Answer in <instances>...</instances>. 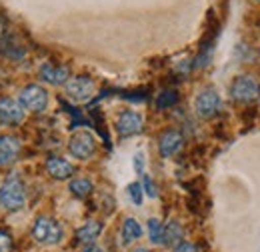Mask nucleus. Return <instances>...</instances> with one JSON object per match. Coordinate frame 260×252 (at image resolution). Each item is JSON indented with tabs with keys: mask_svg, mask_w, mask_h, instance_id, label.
Masks as SVG:
<instances>
[{
	"mask_svg": "<svg viewBox=\"0 0 260 252\" xmlns=\"http://www.w3.org/2000/svg\"><path fill=\"white\" fill-rule=\"evenodd\" d=\"M184 238V228L176 220H170L164 226V244L166 246H178Z\"/></svg>",
	"mask_w": 260,
	"mask_h": 252,
	"instance_id": "dca6fc26",
	"label": "nucleus"
},
{
	"mask_svg": "<svg viewBox=\"0 0 260 252\" xmlns=\"http://www.w3.org/2000/svg\"><path fill=\"white\" fill-rule=\"evenodd\" d=\"M176 102H178V90H174V88H166L156 96V106L158 108H172Z\"/></svg>",
	"mask_w": 260,
	"mask_h": 252,
	"instance_id": "aec40b11",
	"label": "nucleus"
},
{
	"mask_svg": "<svg viewBox=\"0 0 260 252\" xmlns=\"http://www.w3.org/2000/svg\"><path fill=\"white\" fill-rule=\"evenodd\" d=\"M194 108L198 116H202V118H212V116H216V114L220 112L222 100H220L218 92H216L212 86H208V88H202V90L198 92V96H196V100H194Z\"/></svg>",
	"mask_w": 260,
	"mask_h": 252,
	"instance_id": "39448f33",
	"label": "nucleus"
},
{
	"mask_svg": "<svg viewBox=\"0 0 260 252\" xmlns=\"http://www.w3.org/2000/svg\"><path fill=\"white\" fill-rule=\"evenodd\" d=\"M40 74V80H44L46 84H52V86H60L66 84L68 78H70V68L64 64H52V62H44L38 70Z\"/></svg>",
	"mask_w": 260,
	"mask_h": 252,
	"instance_id": "9d476101",
	"label": "nucleus"
},
{
	"mask_svg": "<svg viewBox=\"0 0 260 252\" xmlns=\"http://www.w3.org/2000/svg\"><path fill=\"white\" fill-rule=\"evenodd\" d=\"M142 184L140 182H132L128 186V196H130V200L136 204V206H140L142 204Z\"/></svg>",
	"mask_w": 260,
	"mask_h": 252,
	"instance_id": "412c9836",
	"label": "nucleus"
},
{
	"mask_svg": "<svg viewBox=\"0 0 260 252\" xmlns=\"http://www.w3.org/2000/svg\"><path fill=\"white\" fill-rule=\"evenodd\" d=\"M120 234H122V244L128 246V244H132L134 240H138L142 236V226L136 218H126L122 222V232Z\"/></svg>",
	"mask_w": 260,
	"mask_h": 252,
	"instance_id": "f3484780",
	"label": "nucleus"
},
{
	"mask_svg": "<svg viewBox=\"0 0 260 252\" xmlns=\"http://www.w3.org/2000/svg\"><path fill=\"white\" fill-rule=\"evenodd\" d=\"M132 252H150L148 248H136V250H132Z\"/></svg>",
	"mask_w": 260,
	"mask_h": 252,
	"instance_id": "c85d7f7f",
	"label": "nucleus"
},
{
	"mask_svg": "<svg viewBox=\"0 0 260 252\" xmlns=\"http://www.w3.org/2000/svg\"><path fill=\"white\" fill-rule=\"evenodd\" d=\"M26 204V188L18 174H10L0 186V206L8 212L22 210Z\"/></svg>",
	"mask_w": 260,
	"mask_h": 252,
	"instance_id": "f257e3e1",
	"label": "nucleus"
},
{
	"mask_svg": "<svg viewBox=\"0 0 260 252\" xmlns=\"http://www.w3.org/2000/svg\"><path fill=\"white\" fill-rule=\"evenodd\" d=\"M258 54H260V52H258Z\"/></svg>",
	"mask_w": 260,
	"mask_h": 252,
	"instance_id": "7c9ffc66",
	"label": "nucleus"
},
{
	"mask_svg": "<svg viewBox=\"0 0 260 252\" xmlns=\"http://www.w3.org/2000/svg\"><path fill=\"white\" fill-rule=\"evenodd\" d=\"M46 172L56 180H66L74 174V166L62 156H50L46 160Z\"/></svg>",
	"mask_w": 260,
	"mask_h": 252,
	"instance_id": "ddd939ff",
	"label": "nucleus"
},
{
	"mask_svg": "<svg viewBox=\"0 0 260 252\" xmlns=\"http://www.w3.org/2000/svg\"><path fill=\"white\" fill-rule=\"evenodd\" d=\"M144 126V118L140 112H134V110H122L116 118V132L120 136H134L142 130Z\"/></svg>",
	"mask_w": 260,
	"mask_h": 252,
	"instance_id": "1a4fd4ad",
	"label": "nucleus"
},
{
	"mask_svg": "<svg viewBox=\"0 0 260 252\" xmlns=\"http://www.w3.org/2000/svg\"><path fill=\"white\" fill-rule=\"evenodd\" d=\"M174 252H200V250H198V246L192 244V242H180V244L174 248Z\"/></svg>",
	"mask_w": 260,
	"mask_h": 252,
	"instance_id": "393cba45",
	"label": "nucleus"
},
{
	"mask_svg": "<svg viewBox=\"0 0 260 252\" xmlns=\"http://www.w3.org/2000/svg\"><path fill=\"white\" fill-rule=\"evenodd\" d=\"M256 2H260V0H256Z\"/></svg>",
	"mask_w": 260,
	"mask_h": 252,
	"instance_id": "c756f323",
	"label": "nucleus"
},
{
	"mask_svg": "<svg viewBox=\"0 0 260 252\" xmlns=\"http://www.w3.org/2000/svg\"><path fill=\"white\" fill-rule=\"evenodd\" d=\"M142 190H144L146 196H150V198H156V194H158V190H156L152 178H150L148 174H142Z\"/></svg>",
	"mask_w": 260,
	"mask_h": 252,
	"instance_id": "4be33fe9",
	"label": "nucleus"
},
{
	"mask_svg": "<svg viewBox=\"0 0 260 252\" xmlns=\"http://www.w3.org/2000/svg\"><path fill=\"white\" fill-rule=\"evenodd\" d=\"M82 252H104V250H102L100 246H96V244H86V248Z\"/></svg>",
	"mask_w": 260,
	"mask_h": 252,
	"instance_id": "bb28decb",
	"label": "nucleus"
},
{
	"mask_svg": "<svg viewBox=\"0 0 260 252\" xmlns=\"http://www.w3.org/2000/svg\"><path fill=\"white\" fill-rule=\"evenodd\" d=\"M102 232V222L98 220H88L84 222L78 230H76V242L78 244H94L98 236Z\"/></svg>",
	"mask_w": 260,
	"mask_h": 252,
	"instance_id": "2eb2a0df",
	"label": "nucleus"
},
{
	"mask_svg": "<svg viewBox=\"0 0 260 252\" xmlns=\"http://www.w3.org/2000/svg\"><path fill=\"white\" fill-rule=\"evenodd\" d=\"M92 190H94V184L88 178H74V180H70V192L76 198H86Z\"/></svg>",
	"mask_w": 260,
	"mask_h": 252,
	"instance_id": "a211bd4d",
	"label": "nucleus"
},
{
	"mask_svg": "<svg viewBox=\"0 0 260 252\" xmlns=\"http://www.w3.org/2000/svg\"><path fill=\"white\" fill-rule=\"evenodd\" d=\"M230 96L236 102H252L260 96V82L254 74H240L230 84Z\"/></svg>",
	"mask_w": 260,
	"mask_h": 252,
	"instance_id": "7ed1b4c3",
	"label": "nucleus"
},
{
	"mask_svg": "<svg viewBox=\"0 0 260 252\" xmlns=\"http://www.w3.org/2000/svg\"><path fill=\"white\" fill-rule=\"evenodd\" d=\"M4 34H6V20L0 16V38H2Z\"/></svg>",
	"mask_w": 260,
	"mask_h": 252,
	"instance_id": "cd10ccee",
	"label": "nucleus"
},
{
	"mask_svg": "<svg viewBox=\"0 0 260 252\" xmlns=\"http://www.w3.org/2000/svg\"><path fill=\"white\" fill-rule=\"evenodd\" d=\"M20 140L10 134H0V166H10L20 156Z\"/></svg>",
	"mask_w": 260,
	"mask_h": 252,
	"instance_id": "f8f14e48",
	"label": "nucleus"
},
{
	"mask_svg": "<svg viewBox=\"0 0 260 252\" xmlns=\"http://www.w3.org/2000/svg\"><path fill=\"white\" fill-rule=\"evenodd\" d=\"M134 170L136 174H142L144 172V154H134Z\"/></svg>",
	"mask_w": 260,
	"mask_h": 252,
	"instance_id": "a878e982",
	"label": "nucleus"
},
{
	"mask_svg": "<svg viewBox=\"0 0 260 252\" xmlns=\"http://www.w3.org/2000/svg\"><path fill=\"white\" fill-rule=\"evenodd\" d=\"M32 238L38 244H58L64 238V228L62 224L50 216H38L32 224Z\"/></svg>",
	"mask_w": 260,
	"mask_h": 252,
	"instance_id": "f03ea898",
	"label": "nucleus"
},
{
	"mask_svg": "<svg viewBox=\"0 0 260 252\" xmlns=\"http://www.w3.org/2000/svg\"><path fill=\"white\" fill-rule=\"evenodd\" d=\"M18 102L24 106V110L30 112H44L48 106V92L40 84H28L20 90Z\"/></svg>",
	"mask_w": 260,
	"mask_h": 252,
	"instance_id": "20e7f679",
	"label": "nucleus"
},
{
	"mask_svg": "<svg viewBox=\"0 0 260 252\" xmlns=\"http://www.w3.org/2000/svg\"><path fill=\"white\" fill-rule=\"evenodd\" d=\"M66 86V94L74 102H88L94 94V80L90 76H74L68 78Z\"/></svg>",
	"mask_w": 260,
	"mask_h": 252,
	"instance_id": "0eeeda50",
	"label": "nucleus"
},
{
	"mask_svg": "<svg viewBox=\"0 0 260 252\" xmlns=\"http://www.w3.org/2000/svg\"><path fill=\"white\" fill-rule=\"evenodd\" d=\"M258 98H260V96H258Z\"/></svg>",
	"mask_w": 260,
	"mask_h": 252,
	"instance_id": "2f4dec72",
	"label": "nucleus"
},
{
	"mask_svg": "<svg viewBox=\"0 0 260 252\" xmlns=\"http://www.w3.org/2000/svg\"><path fill=\"white\" fill-rule=\"evenodd\" d=\"M184 146V136L178 130H166L158 138V152L162 158H172Z\"/></svg>",
	"mask_w": 260,
	"mask_h": 252,
	"instance_id": "9b49d317",
	"label": "nucleus"
},
{
	"mask_svg": "<svg viewBox=\"0 0 260 252\" xmlns=\"http://www.w3.org/2000/svg\"><path fill=\"white\" fill-rule=\"evenodd\" d=\"M0 52L8 60H22L26 56V48H24V44L18 42L16 36H6V38L2 36V40H0Z\"/></svg>",
	"mask_w": 260,
	"mask_h": 252,
	"instance_id": "4468645a",
	"label": "nucleus"
},
{
	"mask_svg": "<svg viewBox=\"0 0 260 252\" xmlns=\"http://www.w3.org/2000/svg\"><path fill=\"white\" fill-rule=\"evenodd\" d=\"M12 236L6 232V230H0V252H12Z\"/></svg>",
	"mask_w": 260,
	"mask_h": 252,
	"instance_id": "5701e85b",
	"label": "nucleus"
},
{
	"mask_svg": "<svg viewBox=\"0 0 260 252\" xmlns=\"http://www.w3.org/2000/svg\"><path fill=\"white\" fill-rule=\"evenodd\" d=\"M0 122L6 126H20L24 122V106L8 96L0 98Z\"/></svg>",
	"mask_w": 260,
	"mask_h": 252,
	"instance_id": "6e6552de",
	"label": "nucleus"
},
{
	"mask_svg": "<svg viewBox=\"0 0 260 252\" xmlns=\"http://www.w3.org/2000/svg\"><path fill=\"white\" fill-rule=\"evenodd\" d=\"M64 106H66V104H64ZM66 110H68V114L74 118V120H72V124H70V128H76L78 124H86V118H84V116H82V114H80V112H78L74 106H66Z\"/></svg>",
	"mask_w": 260,
	"mask_h": 252,
	"instance_id": "b1692460",
	"label": "nucleus"
},
{
	"mask_svg": "<svg viewBox=\"0 0 260 252\" xmlns=\"http://www.w3.org/2000/svg\"><path fill=\"white\" fill-rule=\"evenodd\" d=\"M68 150L70 154L78 160H88L96 152V140L90 132H76L68 140Z\"/></svg>",
	"mask_w": 260,
	"mask_h": 252,
	"instance_id": "423d86ee",
	"label": "nucleus"
},
{
	"mask_svg": "<svg viewBox=\"0 0 260 252\" xmlns=\"http://www.w3.org/2000/svg\"><path fill=\"white\" fill-rule=\"evenodd\" d=\"M148 238L152 244H164V224L158 218L148 220Z\"/></svg>",
	"mask_w": 260,
	"mask_h": 252,
	"instance_id": "6ab92c4d",
	"label": "nucleus"
}]
</instances>
